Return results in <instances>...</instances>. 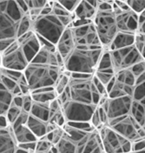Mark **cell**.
<instances>
[{"mask_svg":"<svg viewBox=\"0 0 145 153\" xmlns=\"http://www.w3.org/2000/svg\"><path fill=\"white\" fill-rule=\"evenodd\" d=\"M104 51L102 46L77 45L64 61V69L70 73L78 72L93 75Z\"/></svg>","mask_w":145,"mask_h":153,"instance_id":"cell-1","label":"cell"},{"mask_svg":"<svg viewBox=\"0 0 145 153\" xmlns=\"http://www.w3.org/2000/svg\"><path fill=\"white\" fill-rule=\"evenodd\" d=\"M24 15L17 0H0V42L12 43L17 39Z\"/></svg>","mask_w":145,"mask_h":153,"instance_id":"cell-2","label":"cell"},{"mask_svg":"<svg viewBox=\"0 0 145 153\" xmlns=\"http://www.w3.org/2000/svg\"><path fill=\"white\" fill-rule=\"evenodd\" d=\"M63 71L64 69L58 66L29 63L23 72L31 92L41 88L54 87Z\"/></svg>","mask_w":145,"mask_h":153,"instance_id":"cell-3","label":"cell"},{"mask_svg":"<svg viewBox=\"0 0 145 153\" xmlns=\"http://www.w3.org/2000/svg\"><path fill=\"white\" fill-rule=\"evenodd\" d=\"M66 29L62 21L52 11L46 15H40L32 19V30L35 34L46 39L52 45L57 42Z\"/></svg>","mask_w":145,"mask_h":153,"instance_id":"cell-4","label":"cell"},{"mask_svg":"<svg viewBox=\"0 0 145 153\" xmlns=\"http://www.w3.org/2000/svg\"><path fill=\"white\" fill-rule=\"evenodd\" d=\"M67 89L70 100L96 106L98 105L101 96L97 93L92 84V76L86 79H74L70 77Z\"/></svg>","mask_w":145,"mask_h":153,"instance_id":"cell-5","label":"cell"},{"mask_svg":"<svg viewBox=\"0 0 145 153\" xmlns=\"http://www.w3.org/2000/svg\"><path fill=\"white\" fill-rule=\"evenodd\" d=\"M101 45L106 50L117 33L115 14L111 10L97 11L92 21Z\"/></svg>","mask_w":145,"mask_h":153,"instance_id":"cell-6","label":"cell"},{"mask_svg":"<svg viewBox=\"0 0 145 153\" xmlns=\"http://www.w3.org/2000/svg\"><path fill=\"white\" fill-rule=\"evenodd\" d=\"M97 131L104 153L131 152V142L121 137L108 125H103Z\"/></svg>","mask_w":145,"mask_h":153,"instance_id":"cell-7","label":"cell"},{"mask_svg":"<svg viewBox=\"0 0 145 153\" xmlns=\"http://www.w3.org/2000/svg\"><path fill=\"white\" fill-rule=\"evenodd\" d=\"M109 52L111 58L114 74L120 71L129 69L139 62L145 61L144 57L137 51L134 45L115 51H109Z\"/></svg>","mask_w":145,"mask_h":153,"instance_id":"cell-8","label":"cell"},{"mask_svg":"<svg viewBox=\"0 0 145 153\" xmlns=\"http://www.w3.org/2000/svg\"><path fill=\"white\" fill-rule=\"evenodd\" d=\"M1 64L3 69L17 71H24L29 65L17 39L2 53Z\"/></svg>","mask_w":145,"mask_h":153,"instance_id":"cell-9","label":"cell"},{"mask_svg":"<svg viewBox=\"0 0 145 153\" xmlns=\"http://www.w3.org/2000/svg\"><path fill=\"white\" fill-rule=\"evenodd\" d=\"M107 125L131 143L142 138L138 135V130L142 127L133 118H131L129 114L109 120Z\"/></svg>","mask_w":145,"mask_h":153,"instance_id":"cell-10","label":"cell"},{"mask_svg":"<svg viewBox=\"0 0 145 153\" xmlns=\"http://www.w3.org/2000/svg\"><path fill=\"white\" fill-rule=\"evenodd\" d=\"M96 105L68 100L62 105V111L66 122H90Z\"/></svg>","mask_w":145,"mask_h":153,"instance_id":"cell-11","label":"cell"},{"mask_svg":"<svg viewBox=\"0 0 145 153\" xmlns=\"http://www.w3.org/2000/svg\"><path fill=\"white\" fill-rule=\"evenodd\" d=\"M131 101V97L124 96L116 98H108L103 105L99 106L106 111L109 120H111L129 114Z\"/></svg>","mask_w":145,"mask_h":153,"instance_id":"cell-12","label":"cell"},{"mask_svg":"<svg viewBox=\"0 0 145 153\" xmlns=\"http://www.w3.org/2000/svg\"><path fill=\"white\" fill-rule=\"evenodd\" d=\"M71 29L77 45L102 46L93 23Z\"/></svg>","mask_w":145,"mask_h":153,"instance_id":"cell-13","label":"cell"},{"mask_svg":"<svg viewBox=\"0 0 145 153\" xmlns=\"http://www.w3.org/2000/svg\"><path fill=\"white\" fill-rule=\"evenodd\" d=\"M117 31L135 34L137 29L138 15L131 10L122 11L115 14Z\"/></svg>","mask_w":145,"mask_h":153,"instance_id":"cell-14","label":"cell"},{"mask_svg":"<svg viewBox=\"0 0 145 153\" xmlns=\"http://www.w3.org/2000/svg\"><path fill=\"white\" fill-rule=\"evenodd\" d=\"M17 41L18 42L28 62L30 63L40 50V45L37 35L33 32V30H31L17 38Z\"/></svg>","mask_w":145,"mask_h":153,"instance_id":"cell-15","label":"cell"},{"mask_svg":"<svg viewBox=\"0 0 145 153\" xmlns=\"http://www.w3.org/2000/svg\"><path fill=\"white\" fill-rule=\"evenodd\" d=\"M76 46H77V44L75 41L72 29L67 27L64 30V32L60 36V38L55 45L56 51L63 58L64 64L68 57L72 53V51H74Z\"/></svg>","mask_w":145,"mask_h":153,"instance_id":"cell-16","label":"cell"},{"mask_svg":"<svg viewBox=\"0 0 145 153\" xmlns=\"http://www.w3.org/2000/svg\"><path fill=\"white\" fill-rule=\"evenodd\" d=\"M32 64L58 66L64 69V60L58 52L40 48L38 54L30 61Z\"/></svg>","mask_w":145,"mask_h":153,"instance_id":"cell-17","label":"cell"},{"mask_svg":"<svg viewBox=\"0 0 145 153\" xmlns=\"http://www.w3.org/2000/svg\"><path fill=\"white\" fill-rule=\"evenodd\" d=\"M98 0H80L78 7L72 13L74 19L93 21L97 14Z\"/></svg>","mask_w":145,"mask_h":153,"instance_id":"cell-18","label":"cell"},{"mask_svg":"<svg viewBox=\"0 0 145 153\" xmlns=\"http://www.w3.org/2000/svg\"><path fill=\"white\" fill-rule=\"evenodd\" d=\"M17 148L18 143L11 127L0 129V153H14Z\"/></svg>","mask_w":145,"mask_h":153,"instance_id":"cell-19","label":"cell"},{"mask_svg":"<svg viewBox=\"0 0 145 153\" xmlns=\"http://www.w3.org/2000/svg\"><path fill=\"white\" fill-rule=\"evenodd\" d=\"M134 38H135V34L117 31L115 38H113L110 45L106 50L107 51H115L118 49L131 46L134 44Z\"/></svg>","mask_w":145,"mask_h":153,"instance_id":"cell-20","label":"cell"},{"mask_svg":"<svg viewBox=\"0 0 145 153\" xmlns=\"http://www.w3.org/2000/svg\"><path fill=\"white\" fill-rule=\"evenodd\" d=\"M30 97L33 102L48 104L58 97V95L54 90V87L41 88L30 92Z\"/></svg>","mask_w":145,"mask_h":153,"instance_id":"cell-21","label":"cell"},{"mask_svg":"<svg viewBox=\"0 0 145 153\" xmlns=\"http://www.w3.org/2000/svg\"><path fill=\"white\" fill-rule=\"evenodd\" d=\"M14 137L18 144L29 142H35L37 141V137L33 135V133L30 131V129L25 124H19L16 126H10Z\"/></svg>","mask_w":145,"mask_h":153,"instance_id":"cell-22","label":"cell"},{"mask_svg":"<svg viewBox=\"0 0 145 153\" xmlns=\"http://www.w3.org/2000/svg\"><path fill=\"white\" fill-rule=\"evenodd\" d=\"M129 115L133 118L141 127L145 125V100L135 101L132 99Z\"/></svg>","mask_w":145,"mask_h":153,"instance_id":"cell-23","label":"cell"},{"mask_svg":"<svg viewBox=\"0 0 145 153\" xmlns=\"http://www.w3.org/2000/svg\"><path fill=\"white\" fill-rule=\"evenodd\" d=\"M47 124L44 121H42L38 118L29 115L26 125L30 129V131L33 133V135L37 137V139L42 138L46 134V128H47Z\"/></svg>","mask_w":145,"mask_h":153,"instance_id":"cell-24","label":"cell"},{"mask_svg":"<svg viewBox=\"0 0 145 153\" xmlns=\"http://www.w3.org/2000/svg\"><path fill=\"white\" fill-rule=\"evenodd\" d=\"M49 104L50 103L44 104V103L32 102V105L30 111V115L38 118L42 121L48 123L50 117V111Z\"/></svg>","mask_w":145,"mask_h":153,"instance_id":"cell-25","label":"cell"},{"mask_svg":"<svg viewBox=\"0 0 145 153\" xmlns=\"http://www.w3.org/2000/svg\"><path fill=\"white\" fill-rule=\"evenodd\" d=\"M59 153H82V149L77 143L72 142L67 137L64 135L60 141L56 144Z\"/></svg>","mask_w":145,"mask_h":153,"instance_id":"cell-26","label":"cell"},{"mask_svg":"<svg viewBox=\"0 0 145 153\" xmlns=\"http://www.w3.org/2000/svg\"><path fill=\"white\" fill-rule=\"evenodd\" d=\"M132 90H133V87L125 85L122 83L117 82L115 79L114 85L110 89V91L108 92V97L109 98H116V97H124V96L131 97Z\"/></svg>","mask_w":145,"mask_h":153,"instance_id":"cell-27","label":"cell"},{"mask_svg":"<svg viewBox=\"0 0 145 153\" xmlns=\"http://www.w3.org/2000/svg\"><path fill=\"white\" fill-rule=\"evenodd\" d=\"M145 73L135 78V85L133 86L131 98L135 101H144Z\"/></svg>","mask_w":145,"mask_h":153,"instance_id":"cell-28","label":"cell"},{"mask_svg":"<svg viewBox=\"0 0 145 153\" xmlns=\"http://www.w3.org/2000/svg\"><path fill=\"white\" fill-rule=\"evenodd\" d=\"M13 96L4 87L0 82V116L5 115L10 106Z\"/></svg>","mask_w":145,"mask_h":153,"instance_id":"cell-29","label":"cell"},{"mask_svg":"<svg viewBox=\"0 0 145 153\" xmlns=\"http://www.w3.org/2000/svg\"><path fill=\"white\" fill-rule=\"evenodd\" d=\"M99 71H104V72H109V73H113V69H112V63H111V58L109 51L104 50L102 56L99 59L98 65H97V70Z\"/></svg>","mask_w":145,"mask_h":153,"instance_id":"cell-30","label":"cell"},{"mask_svg":"<svg viewBox=\"0 0 145 153\" xmlns=\"http://www.w3.org/2000/svg\"><path fill=\"white\" fill-rule=\"evenodd\" d=\"M115 79L119 83H122L125 85L131 86V87L134 86L135 82V77L133 76V74L130 72L129 69L116 72L115 74Z\"/></svg>","mask_w":145,"mask_h":153,"instance_id":"cell-31","label":"cell"},{"mask_svg":"<svg viewBox=\"0 0 145 153\" xmlns=\"http://www.w3.org/2000/svg\"><path fill=\"white\" fill-rule=\"evenodd\" d=\"M70 73L67 71H64L60 74V76L58 78L55 85H54V90L57 93V95L61 94L69 85V83H70Z\"/></svg>","mask_w":145,"mask_h":153,"instance_id":"cell-32","label":"cell"},{"mask_svg":"<svg viewBox=\"0 0 145 153\" xmlns=\"http://www.w3.org/2000/svg\"><path fill=\"white\" fill-rule=\"evenodd\" d=\"M32 30V18L29 14H25L21 19L18 28V38L21 37L22 35L31 31Z\"/></svg>","mask_w":145,"mask_h":153,"instance_id":"cell-33","label":"cell"},{"mask_svg":"<svg viewBox=\"0 0 145 153\" xmlns=\"http://www.w3.org/2000/svg\"><path fill=\"white\" fill-rule=\"evenodd\" d=\"M22 111H23L22 108H20V107L17 106L16 105H14L12 102L10 103V106H9V108H8L6 113L4 115L10 125H11V124L14 123V121H15V120L17 119V117L19 116L20 113L22 112Z\"/></svg>","mask_w":145,"mask_h":153,"instance_id":"cell-34","label":"cell"},{"mask_svg":"<svg viewBox=\"0 0 145 153\" xmlns=\"http://www.w3.org/2000/svg\"><path fill=\"white\" fill-rule=\"evenodd\" d=\"M125 2L129 10L135 12L137 15L145 11L144 0H125Z\"/></svg>","mask_w":145,"mask_h":153,"instance_id":"cell-35","label":"cell"},{"mask_svg":"<svg viewBox=\"0 0 145 153\" xmlns=\"http://www.w3.org/2000/svg\"><path fill=\"white\" fill-rule=\"evenodd\" d=\"M93 75L99 80V82H101V84L105 87V89L108 84L113 79V77L115 76V74L113 73L104 72V71H96Z\"/></svg>","mask_w":145,"mask_h":153,"instance_id":"cell-36","label":"cell"},{"mask_svg":"<svg viewBox=\"0 0 145 153\" xmlns=\"http://www.w3.org/2000/svg\"><path fill=\"white\" fill-rule=\"evenodd\" d=\"M144 34H138L135 33V38H134V44L133 45L137 50V51L144 57V45H145V38Z\"/></svg>","mask_w":145,"mask_h":153,"instance_id":"cell-37","label":"cell"},{"mask_svg":"<svg viewBox=\"0 0 145 153\" xmlns=\"http://www.w3.org/2000/svg\"><path fill=\"white\" fill-rule=\"evenodd\" d=\"M66 124L86 132H92L93 131L96 130L90 122H66Z\"/></svg>","mask_w":145,"mask_h":153,"instance_id":"cell-38","label":"cell"},{"mask_svg":"<svg viewBox=\"0 0 145 153\" xmlns=\"http://www.w3.org/2000/svg\"><path fill=\"white\" fill-rule=\"evenodd\" d=\"M58 3L70 13H73L78 7L80 0H59Z\"/></svg>","mask_w":145,"mask_h":153,"instance_id":"cell-39","label":"cell"},{"mask_svg":"<svg viewBox=\"0 0 145 153\" xmlns=\"http://www.w3.org/2000/svg\"><path fill=\"white\" fill-rule=\"evenodd\" d=\"M52 143L49 142L44 138H39L36 143V150L35 152H48L52 147Z\"/></svg>","mask_w":145,"mask_h":153,"instance_id":"cell-40","label":"cell"},{"mask_svg":"<svg viewBox=\"0 0 145 153\" xmlns=\"http://www.w3.org/2000/svg\"><path fill=\"white\" fill-rule=\"evenodd\" d=\"M25 4L30 11L31 10H42L48 4V1L47 0H28V1H25Z\"/></svg>","mask_w":145,"mask_h":153,"instance_id":"cell-41","label":"cell"},{"mask_svg":"<svg viewBox=\"0 0 145 153\" xmlns=\"http://www.w3.org/2000/svg\"><path fill=\"white\" fill-rule=\"evenodd\" d=\"M130 72L133 74V76H135V78L138 77L139 76L143 75L145 73V61H142L139 62L137 64L134 65L133 66H131L129 69Z\"/></svg>","mask_w":145,"mask_h":153,"instance_id":"cell-42","label":"cell"},{"mask_svg":"<svg viewBox=\"0 0 145 153\" xmlns=\"http://www.w3.org/2000/svg\"><path fill=\"white\" fill-rule=\"evenodd\" d=\"M90 124L96 129V130H98L100 129L102 126H103V124L101 122V119H100V117H99V114H98V111L96 108L95 111H93V113L90 117Z\"/></svg>","mask_w":145,"mask_h":153,"instance_id":"cell-43","label":"cell"},{"mask_svg":"<svg viewBox=\"0 0 145 153\" xmlns=\"http://www.w3.org/2000/svg\"><path fill=\"white\" fill-rule=\"evenodd\" d=\"M135 33H138V34H144L145 35V11L142 12L141 14L138 15L137 29H136V32H135Z\"/></svg>","mask_w":145,"mask_h":153,"instance_id":"cell-44","label":"cell"},{"mask_svg":"<svg viewBox=\"0 0 145 153\" xmlns=\"http://www.w3.org/2000/svg\"><path fill=\"white\" fill-rule=\"evenodd\" d=\"M32 98L30 97V94L29 95L23 96V105H22V110L25 112L30 113L31 105H32Z\"/></svg>","mask_w":145,"mask_h":153,"instance_id":"cell-45","label":"cell"},{"mask_svg":"<svg viewBox=\"0 0 145 153\" xmlns=\"http://www.w3.org/2000/svg\"><path fill=\"white\" fill-rule=\"evenodd\" d=\"M145 149V139L141 138L131 143V152L143 151Z\"/></svg>","mask_w":145,"mask_h":153,"instance_id":"cell-46","label":"cell"},{"mask_svg":"<svg viewBox=\"0 0 145 153\" xmlns=\"http://www.w3.org/2000/svg\"><path fill=\"white\" fill-rule=\"evenodd\" d=\"M36 143H37V141H35V142H29V143H19V144H18V147L24 150V151H26V152H33L36 150Z\"/></svg>","mask_w":145,"mask_h":153,"instance_id":"cell-47","label":"cell"},{"mask_svg":"<svg viewBox=\"0 0 145 153\" xmlns=\"http://www.w3.org/2000/svg\"><path fill=\"white\" fill-rule=\"evenodd\" d=\"M97 111H98V114L100 117V119H101V122L103 125H107L108 124V121H109V118H108V116H107L106 111L99 105L97 106Z\"/></svg>","mask_w":145,"mask_h":153,"instance_id":"cell-48","label":"cell"},{"mask_svg":"<svg viewBox=\"0 0 145 153\" xmlns=\"http://www.w3.org/2000/svg\"><path fill=\"white\" fill-rule=\"evenodd\" d=\"M93 75L91 74H85V73H78V72H72L70 73V77L74 78V79H86V78H90Z\"/></svg>","mask_w":145,"mask_h":153,"instance_id":"cell-49","label":"cell"},{"mask_svg":"<svg viewBox=\"0 0 145 153\" xmlns=\"http://www.w3.org/2000/svg\"><path fill=\"white\" fill-rule=\"evenodd\" d=\"M115 4L118 7V9L120 10L121 11H127V10H129L127 4H126L125 1H114Z\"/></svg>","mask_w":145,"mask_h":153,"instance_id":"cell-50","label":"cell"},{"mask_svg":"<svg viewBox=\"0 0 145 153\" xmlns=\"http://www.w3.org/2000/svg\"><path fill=\"white\" fill-rule=\"evenodd\" d=\"M8 126H10V125L9 124V123H8V121H7L5 116H4V115L0 116V129L6 128V127H8Z\"/></svg>","mask_w":145,"mask_h":153,"instance_id":"cell-51","label":"cell"},{"mask_svg":"<svg viewBox=\"0 0 145 153\" xmlns=\"http://www.w3.org/2000/svg\"><path fill=\"white\" fill-rule=\"evenodd\" d=\"M90 153H104V150H103V147H102V143L99 146H97V148L95 150H93Z\"/></svg>","mask_w":145,"mask_h":153,"instance_id":"cell-52","label":"cell"},{"mask_svg":"<svg viewBox=\"0 0 145 153\" xmlns=\"http://www.w3.org/2000/svg\"><path fill=\"white\" fill-rule=\"evenodd\" d=\"M14 153H30L28 152H26V151H24V150H23V149H21V148H17V150L15 151V152Z\"/></svg>","mask_w":145,"mask_h":153,"instance_id":"cell-53","label":"cell"},{"mask_svg":"<svg viewBox=\"0 0 145 153\" xmlns=\"http://www.w3.org/2000/svg\"><path fill=\"white\" fill-rule=\"evenodd\" d=\"M131 153H145V152L144 150H143V151H138V152H134Z\"/></svg>","mask_w":145,"mask_h":153,"instance_id":"cell-54","label":"cell"},{"mask_svg":"<svg viewBox=\"0 0 145 153\" xmlns=\"http://www.w3.org/2000/svg\"><path fill=\"white\" fill-rule=\"evenodd\" d=\"M1 57H2V56L0 55V69L2 68V64H1Z\"/></svg>","mask_w":145,"mask_h":153,"instance_id":"cell-55","label":"cell"},{"mask_svg":"<svg viewBox=\"0 0 145 153\" xmlns=\"http://www.w3.org/2000/svg\"><path fill=\"white\" fill-rule=\"evenodd\" d=\"M47 153H52V152H50V151H49V152Z\"/></svg>","mask_w":145,"mask_h":153,"instance_id":"cell-56","label":"cell"},{"mask_svg":"<svg viewBox=\"0 0 145 153\" xmlns=\"http://www.w3.org/2000/svg\"><path fill=\"white\" fill-rule=\"evenodd\" d=\"M129 153H131V152H129Z\"/></svg>","mask_w":145,"mask_h":153,"instance_id":"cell-57","label":"cell"}]
</instances>
